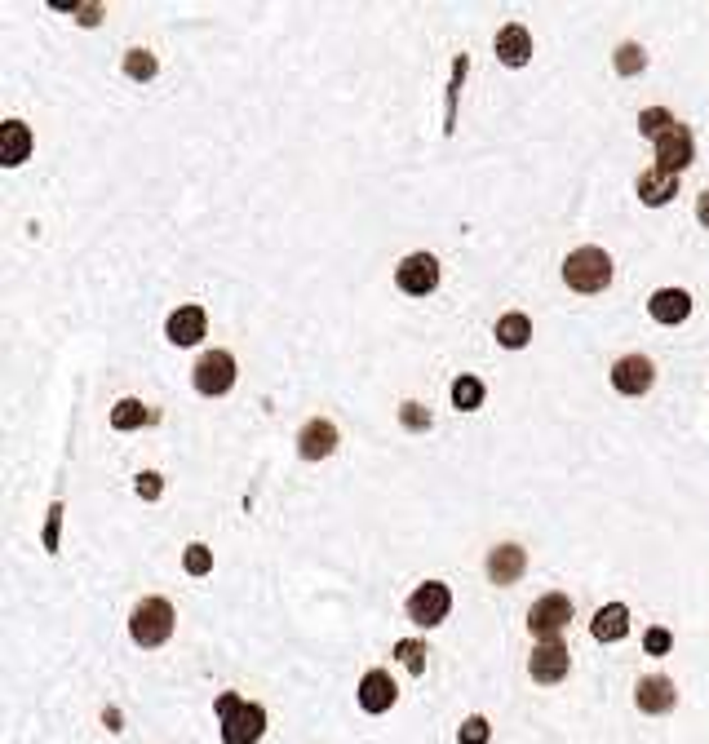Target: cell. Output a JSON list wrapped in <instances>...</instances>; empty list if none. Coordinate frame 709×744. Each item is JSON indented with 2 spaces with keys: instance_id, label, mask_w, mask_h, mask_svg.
Instances as JSON below:
<instances>
[{
  "instance_id": "cell-24",
  "label": "cell",
  "mask_w": 709,
  "mask_h": 744,
  "mask_svg": "<svg viewBox=\"0 0 709 744\" xmlns=\"http://www.w3.org/2000/svg\"><path fill=\"white\" fill-rule=\"evenodd\" d=\"M674 116H670V111H661V107H647V111H639V133H643V138H661V133L665 129H674Z\"/></svg>"
},
{
  "instance_id": "cell-12",
  "label": "cell",
  "mask_w": 709,
  "mask_h": 744,
  "mask_svg": "<svg viewBox=\"0 0 709 744\" xmlns=\"http://www.w3.org/2000/svg\"><path fill=\"white\" fill-rule=\"evenodd\" d=\"M634 705H639L643 713H670V709L678 705L674 678H665V674H647V678H639V687H634Z\"/></svg>"
},
{
  "instance_id": "cell-6",
  "label": "cell",
  "mask_w": 709,
  "mask_h": 744,
  "mask_svg": "<svg viewBox=\"0 0 709 744\" xmlns=\"http://www.w3.org/2000/svg\"><path fill=\"white\" fill-rule=\"evenodd\" d=\"M231 386H235V355L231 350H209V355H200V364H195V390H200L204 399H218Z\"/></svg>"
},
{
  "instance_id": "cell-19",
  "label": "cell",
  "mask_w": 709,
  "mask_h": 744,
  "mask_svg": "<svg viewBox=\"0 0 709 744\" xmlns=\"http://www.w3.org/2000/svg\"><path fill=\"white\" fill-rule=\"evenodd\" d=\"M590 634L599 638V643H621V638L630 634V607H625V603H608V607H599V612H594Z\"/></svg>"
},
{
  "instance_id": "cell-33",
  "label": "cell",
  "mask_w": 709,
  "mask_h": 744,
  "mask_svg": "<svg viewBox=\"0 0 709 744\" xmlns=\"http://www.w3.org/2000/svg\"><path fill=\"white\" fill-rule=\"evenodd\" d=\"M696 217H701V226H709V186L701 191V200H696Z\"/></svg>"
},
{
  "instance_id": "cell-3",
  "label": "cell",
  "mask_w": 709,
  "mask_h": 744,
  "mask_svg": "<svg viewBox=\"0 0 709 744\" xmlns=\"http://www.w3.org/2000/svg\"><path fill=\"white\" fill-rule=\"evenodd\" d=\"M173 603L169 598H142L138 607H133V616H129V638L138 647H160V643H169L173 638Z\"/></svg>"
},
{
  "instance_id": "cell-7",
  "label": "cell",
  "mask_w": 709,
  "mask_h": 744,
  "mask_svg": "<svg viewBox=\"0 0 709 744\" xmlns=\"http://www.w3.org/2000/svg\"><path fill=\"white\" fill-rule=\"evenodd\" d=\"M395 284L404 288L408 297H426L439 288V262L430 253H408L404 262L395 266Z\"/></svg>"
},
{
  "instance_id": "cell-18",
  "label": "cell",
  "mask_w": 709,
  "mask_h": 744,
  "mask_svg": "<svg viewBox=\"0 0 709 744\" xmlns=\"http://www.w3.org/2000/svg\"><path fill=\"white\" fill-rule=\"evenodd\" d=\"M27 155H32V129L23 120H5L0 124V164L18 169Z\"/></svg>"
},
{
  "instance_id": "cell-32",
  "label": "cell",
  "mask_w": 709,
  "mask_h": 744,
  "mask_svg": "<svg viewBox=\"0 0 709 744\" xmlns=\"http://www.w3.org/2000/svg\"><path fill=\"white\" fill-rule=\"evenodd\" d=\"M138 492H142V496H160V474H142V479H138Z\"/></svg>"
},
{
  "instance_id": "cell-17",
  "label": "cell",
  "mask_w": 709,
  "mask_h": 744,
  "mask_svg": "<svg viewBox=\"0 0 709 744\" xmlns=\"http://www.w3.org/2000/svg\"><path fill=\"white\" fill-rule=\"evenodd\" d=\"M497 58L506 62V67H523V62L532 58V31L523 23H506L497 31Z\"/></svg>"
},
{
  "instance_id": "cell-4",
  "label": "cell",
  "mask_w": 709,
  "mask_h": 744,
  "mask_svg": "<svg viewBox=\"0 0 709 744\" xmlns=\"http://www.w3.org/2000/svg\"><path fill=\"white\" fill-rule=\"evenodd\" d=\"M568 620H572V598L568 594H546L528 607V629H532V638H541V643H559V634L568 629Z\"/></svg>"
},
{
  "instance_id": "cell-27",
  "label": "cell",
  "mask_w": 709,
  "mask_h": 744,
  "mask_svg": "<svg viewBox=\"0 0 709 744\" xmlns=\"http://www.w3.org/2000/svg\"><path fill=\"white\" fill-rule=\"evenodd\" d=\"M399 651V660L408 665V674H426V647L413 643V638H404V643L395 647Z\"/></svg>"
},
{
  "instance_id": "cell-30",
  "label": "cell",
  "mask_w": 709,
  "mask_h": 744,
  "mask_svg": "<svg viewBox=\"0 0 709 744\" xmlns=\"http://www.w3.org/2000/svg\"><path fill=\"white\" fill-rule=\"evenodd\" d=\"M643 647L652 651V656H665V651L674 647V638H670V629H647L643 634Z\"/></svg>"
},
{
  "instance_id": "cell-29",
  "label": "cell",
  "mask_w": 709,
  "mask_h": 744,
  "mask_svg": "<svg viewBox=\"0 0 709 744\" xmlns=\"http://www.w3.org/2000/svg\"><path fill=\"white\" fill-rule=\"evenodd\" d=\"M182 567H187L191 576H204L213 567V554L204 550V545H187V554H182Z\"/></svg>"
},
{
  "instance_id": "cell-25",
  "label": "cell",
  "mask_w": 709,
  "mask_h": 744,
  "mask_svg": "<svg viewBox=\"0 0 709 744\" xmlns=\"http://www.w3.org/2000/svg\"><path fill=\"white\" fill-rule=\"evenodd\" d=\"M125 71L133 80H151L156 76V54H147V49H129L125 54Z\"/></svg>"
},
{
  "instance_id": "cell-8",
  "label": "cell",
  "mask_w": 709,
  "mask_h": 744,
  "mask_svg": "<svg viewBox=\"0 0 709 744\" xmlns=\"http://www.w3.org/2000/svg\"><path fill=\"white\" fill-rule=\"evenodd\" d=\"M692 160H696V142H692V129H687V124H674V129H665L661 138H656V169L683 173Z\"/></svg>"
},
{
  "instance_id": "cell-14",
  "label": "cell",
  "mask_w": 709,
  "mask_h": 744,
  "mask_svg": "<svg viewBox=\"0 0 709 744\" xmlns=\"http://www.w3.org/2000/svg\"><path fill=\"white\" fill-rule=\"evenodd\" d=\"M528 572V550L523 545H497L488 550V581L492 585H515Z\"/></svg>"
},
{
  "instance_id": "cell-13",
  "label": "cell",
  "mask_w": 709,
  "mask_h": 744,
  "mask_svg": "<svg viewBox=\"0 0 709 744\" xmlns=\"http://www.w3.org/2000/svg\"><path fill=\"white\" fill-rule=\"evenodd\" d=\"M297 452H302L306 461L333 457V452H337V426H333V421H324V417L306 421L302 434H297Z\"/></svg>"
},
{
  "instance_id": "cell-28",
  "label": "cell",
  "mask_w": 709,
  "mask_h": 744,
  "mask_svg": "<svg viewBox=\"0 0 709 744\" xmlns=\"http://www.w3.org/2000/svg\"><path fill=\"white\" fill-rule=\"evenodd\" d=\"M643 49L639 45H621L616 49V71H621V76H634V71H643Z\"/></svg>"
},
{
  "instance_id": "cell-2",
  "label": "cell",
  "mask_w": 709,
  "mask_h": 744,
  "mask_svg": "<svg viewBox=\"0 0 709 744\" xmlns=\"http://www.w3.org/2000/svg\"><path fill=\"white\" fill-rule=\"evenodd\" d=\"M563 284H568L572 293H603V288L612 284V257L594 244L577 248V253H568V262H563Z\"/></svg>"
},
{
  "instance_id": "cell-15",
  "label": "cell",
  "mask_w": 709,
  "mask_h": 744,
  "mask_svg": "<svg viewBox=\"0 0 709 744\" xmlns=\"http://www.w3.org/2000/svg\"><path fill=\"white\" fill-rule=\"evenodd\" d=\"M204 328H209L204 306H178L169 315V324H164V333H169L173 346H195V341L204 337Z\"/></svg>"
},
{
  "instance_id": "cell-31",
  "label": "cell",
  "mask_w": 709,
  "mask_h": 744,
  "mask_svg": "<svg viewBox=\"0 0 709 744\" xmlns=\"http://www.w3.org/2000/svg\"><path fill=\"white\" fill-rule=\"evenodd\" d=\"M58 514H63V505H54V510H49V527H45V545H49V550H58Z\"/></svg>"
},
{
  "instance_id": "cell-34",
  "label": "cell",
  "mask_w": 709,
  "mask_h": 744,
  "mask_svg": "<svg viewBox=\"0 0 709 744\" xmlns=\"http://www.w3.org/2000/svg\"><path fill=\"white\" fill-rule=\"evenodd\" d=\"M404 421H408V426H421V412H417V403H404Z\"/></svg>"
},
{
  "instance_id": "cell-5",
  "label": "cell",
  "mask_w": 709,
  "mask_h": 744,
  "mask_svg": "<svg viewBox=\"0 0 709 744\" xmlns=\"http://www.w3.org/2000/svg\"><path fill=\"white\" fill-rule=\"evenodd\" d=\"M448 607H452V594H448L444 581H426V585H417L413 594H408V620L421 625V629L444 625Z\"/></svg>"
},
{
  "instance_id": "cell-21",
  "label": "cell",
  "mask_w": 709,
  "mask_h": 744,
  "mask_svg": "<svg viewBox=\"0 0 709 744\" xmlns=\"http://www.w3.org/2000/svg\"><path fill=\"white\" fill-rule=\"evenodd\" d=\"M497 341L506 350H523L532 341V319L523 315V310H510V315L497 319Z\"/></svg>"
},
{
  "instance_id": "cell-26",
  "label": "cell",
  "mask_w": 709,
  "mask_h": 744,
  "mask_svg": "<svg viewBox=\"0 0 709 744\" xmlns=\"http://www.w3.org/2000/svg\"><path fill=\"white\" fill-rule=\"evenodd\" d=\"M488 736H492V727H488V718H479V713L461 722V731H457L461 744H488Z\"/></svg>"
},
{
  "instance_id": "cell-16",
  "label": "cell",
  "mask_w": 709,
  "mask_h": 744,
  "mask_svg": "<svg viewBox=\"0 0 709 744\" xmlns=\"http://www.w3.org/2000/svg\"><path fill=\"white\" fill-rule=\"evenodd\" d=\"M647 315H652L656 324H683V319L692 315V297H687L683 288H656L652 302H647Z\"/></svg>"
},
{
  "instance_id": "cell-11",
  "label": "cell",
  "mask_w": 709,
  "mask_h": 744,
  "mask_svg": "<svg viewBox=\"0 0 709 744\" xmlns=\"http://www.w3.org/2000/svg\"><path fill=\"white\" fill-rule=\"evenodd\" d=\"M395 700H399V687L386 669H368V674L359 678V709L364 713H386Z\"/></svg>"
},
{
  "instance_id": "cell-1",
  "label": "cell",
  "mask_w": 709,
  "mask_h": 744,
  "mask_svg": "<svg viewBox=\"0 0 709 744\" xmlns=\"http://www.w3.org/2000/svg\"><path fill=\"white\" fill-rule=\"evenodd\" d=\"M213 709H218V722H222V744H258L262 740V731H266L262 705L235 696V691H222Z\"/></svg>"
},
{
  "instance_id": "cell-22",
  "label": "cell",
  "mask_w": 709,
  "mask_h": 744,
  "mask_svg": "<svg viewBox=\"0 0 709 744\" xmlns=\"http://www.w3.org/2000/svg\"><path fill=\"white\" fill-rule=\"evenodd\" d=\"M452 403H457L461 412L484 408V381H479V377H457V381H452Z\"/></svg>"
},
{
  "instance_id": "cell-9",
  "label": "cell",
  "mask_w": 709,
  "mask_h": 744,
  "mask_svg": "<svg viewBox=\"0 0 709 744\" xmlns=\"http://www.w3.org/2000/svg\"><path fill=\"white\" fill-rule=\"evenodd\" d=\"M572 669V656L563 643H537L532 647V660H528V674L532 682H541V687H554V682H563Z\"/></svg>"
},
{
  "instance_id": "cell-23",
  "label": "cell",
  "mask_w": 709,
  "mask_h": 744,
  "mask_svg": "<svg viewBox=\"0 0 709 744\" xmlns=\"http://www.w3.org/2000/svg\"><path fill=\"white\" fill-rule=\"evenodd\" d=\"M147 417H151V412L142 408L138 399H120L116 408H111V426H116V430H138Z\"/></svg>"
},
{
  "instance_id": "cell-10",
  "label": "cell",
  "mask_w": 709,
  "mask_h": 744,
  "mask_svg": "<svg viewBox=\"0 0 709 744\" xmlns=\"http://www.w3.org/2000/svg\"><path fill=\"white\" fill-rule=\"evenodd\" d=\"M652 381H656V368H652V359H647V355H625V359H616V364H612V386L621 390V395H630V399L647 395Z\"/></svg>"
},
{
  "instance_id": "cell-20",
  "label": "cell",
  "mask_w": 709,
  "mask_h": 744,
  "mask_svg": "<svg viewBox=\"0 0 709 744\" xmlns=\"http://www.w3.org/2000/svg\"><path fill=\"white\" fill-rule=\"evenodd\" d=\"M678 195V173H665V169H647L639 173V200L652 204V209H661V204H670Z\"/></svg>"
}]
</instances>
